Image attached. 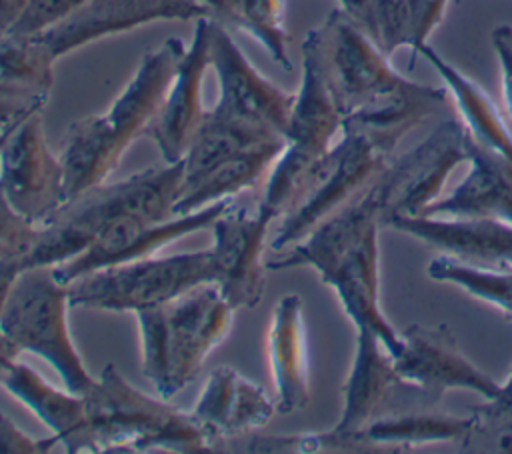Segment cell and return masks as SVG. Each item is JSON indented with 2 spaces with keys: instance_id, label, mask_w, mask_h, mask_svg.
Segmentation results:
<instances>
[{
  "instance_id": "cell-28",
  "label": "cell",
  "mask_w": 512,
  "mask_h": 454,
  "mask_svg": "<svg viewBox=\"0 0 512 454\" xmlns=\"http://www.w3.org/2000/svg\"><path fill=\"white\" fill-rule=\"evenodd\" d=\"M272 140H286V138L272 130L228 118L216 112L214 108H208L202 124L198 126L196 134L192 136L182 156L180 188L196 182L218 164Z\"/></svg>"
},
{
  "instance_id": "cell-4",
  "label": "cell",
  "mask_w": 512,
  "mask_h": 454,
  "mask_svg": "<svg viewBox=\"0 0 512 454\" xmlns=\"http://www.w3.org/2000/svg\"><path fill=\"white\" fill-rule=\"evenodd\" d=\"M182 184V160L146 168L112 184H98L64 202L60 210L40 226L38 240L24 256L26 270L34 266H56L88 248L108 224L138 216L164 220Z\"/></svg>"
},
{
  "instance_id": "cell-23",
  "label": "cell",
  "mask_w": 512,
  "mask_h": 454,
  "mask_svg": "<svg viewBox=\"0 0 512 454\" xmlns=\"http://www.w3.org/2000/svg\"><path fill=\"white\" fill-rule=\"evenodd\" d=\"M418 216L494 218L512 224V162L468 136V172Z\"/></svg>"
},
{
  "instance_id": "cell-26",
  "label": "cell",
  "mask_w": 512,
  "mask_h": 454,
  "mask_svg": "<svg viewBox=\"0 0 512 454\" xmlns=\"http://www.w3.org/2000/svg\"><path fill=\"white\" fill-rule=\"evenodd\" d=\"M284 146L286 140L264 142L218 164L196 182L180 188V194L172 206V216L192 214L220 200H230L236 194L256 186L258 180L268 176Z\"/></svg>"
},
{
  "instance_id": "cell-30",
  "label": "cell",
  "mask_w": 512,
  "mask_h": 454,
  "mask_svg": "<svg viewBox=\"0 0 512 454\" xmlns=\"http://www.w3.org/2000/svg\"><path fill=\"white\" fill-rule=\"evenodd\" d=\"M426 274L436 282H450L458 286L466 294L494 306L512 320V268H480L438 254L428 262Z\"/></svg>"
},
{
  "instance_id": "cell-7",
  "label": "cell",
  "mask_w": 512,
  "mask_h": 454,
  "mask_svg": "<svg viewBox=\"0 0 512 454\" xmlns=\"http://www.w3.org/2000/svg\"><path fill=\"white\" fill-rule=\"evenodd\" d=\"M392 152L374 136L340 126V140L332 142L312 166L298 200L280 218L270 236V250L280 254L300 242L316 224L372 184L392 160Z\"/></svg>"
},
{
  "instance_id": "cell-27",
  "label": "cell",
  "mask_w": 512,
  "mask_h": 454,
  "mask_svg": "<svg viewBox=\"0 0 512 454\" xmlns=\"http://www.w3.org/2000/svg\"><path fill=\"white\" fill-rule=\"evenodd\" d=\"M470 416L440 412L434 406L410 408L374 418L358 430L376 452H412L418 446L438 442H458L466 432Z\"/></svg>"
},
{
  "instance_id": "cell-31",
  "label": "cell",
  "mask_w": 512,
  "mask_h": 454,
  "mask_svg": "<svg viewBox=\"0 0 512 454\" xmlns=\"http://www.w3.org/2000/svg\"><path fill=\"white\" fill-rule=\"evenodd\" d=\"M224 26L246 32L282 70H292L286 0H240Z\"/></svg>"
},
{
  "instance_id": "cell-25",
  "label": "cell",
  "mask_w": 512,
  "mask_h": 454,
  "mask_svg": "<svg viewBox=\"0 0 512 454\" xmlns=\"http://www.w3.org/2000/svg\"><path fill=\"white\" fill-rule=\"evenodd\" d=\"M416 54L422 56L444 80V88L452 96L468 136L480 146L512 162V132L490 94L442 54H438L428 42L420 46Z\"/></svg>"
},
{
  "instance_id": "cell-43",
  "label": "cell",
  "mask_w": 512,
  "mask_h": 454,
  "mask_svg": "<svg viewBox=\"0 0 512 454\" xmlns=\"http://www.w3.org/2000/svg\"><path fill=\"white\" fill-rule=\"evenodd\" d=\"M494 398L500 400V402H504V404H510V406H512V370L508 372L506 380L500 382V390H498V394H496Z\"/></svg>"
},
{
  "instance_id": "cell-14",
  "label": "cell",
  "mask_w": 512,
  "mask_h": 454,
  "mask_svg": "<svg viewBox=\"0 0 512 454\" xmlns=\"http://www.w3.org/2000/svg\"><path fill=\"white\" fill-rule=\"evenodd\" d=\"M274 222L258 206L248 210L230 202L210 226L214 284L234 310L256 308L264 296V246Z\"/></svg>"
},
{
  "instance_id": "cell-17",
  "label": "cell",
  "mask_w": 512,
  "mask_h": 454,
  "mask_svg": "<svg viewBox=\"0 0 512 454\" xmlns=\"http://www.w3.org/2000/svg\"><path fill=\"white\" fill-rule=\"evenodd\" d=\"M342 394L344 404L334 430L344 434L358 432L384 414L436 406V400L396 374L388 350L372 332H356L354 358Z\"/></svg>"
},
{
  "instance_id": "cell-12",
  "label": "cell",
  "mask_w": 512,
  "mask_h": 454,
  "mask_svg": "<svg viewBox=\"0 0 512 454\" xmlns=\"http://www.w3.org/2000/svg\"><path fill=\"white\" fill-rule=\"evenodd\" d=\"M0 194L34 226H44L66 202L64 170L46 142L42 110L14 124L0 142Z\"/></svg>"
},
{
  "instance_id": "cell-39",
  "label": "cell",
  "mask_w": 512,
  "mask_h": 454,
  "mask_svg": "<svg viewBox=\"0 0 512 454\" xmlns=\"http://www.w3.org/2000/svg\"><path fill=\"white\" fill-rule=\"evenodd\" d=\"M30 0H0V38H4Z\"/></svg>"
},
{
  "instance_id": "cell-32",
  "label": "cell",
  "mask_w": 512,
  "mask_h": 454,
  "mask_svg": "<svg viewBox=\"0 0 512 454\" xmlns=\"http://www.w3.org/2000/svg\"><path fill=\"white\" fill-rule=\"evenodd\" d=\"M366 32L388 56L398 48H410L414 60L418 48L426 44L412 0H370Z\"/></svg>"
},
{
  "instance_id": "cell-19",
  "label": "cell",
  "mask_w": 512,
  "mask_h": 454,
  "mask_svg": "<svg viewBox=\"0 0 512 454\" xmlns=\"http://www.w3.org/2000/svg\"><path fill=\"white\" fill-rule=\"evenodd\" d=\"M210 26V16L194 20L192 40L180 56L166 96L144 134L156 144L166 164L182 160L208 110L202 104V82L210 68Z\"/></svg>"
},
{
  "instance_id": "cell-8",
  "label": "cell",
  "mask_w": 512,
  "mask_h": 454,
  "mask_svg": "<svg viewBox=\"0 0 512 454\" xmlns=\"http://www.w3.org/2000/svg\"><path fill=\"white\" fill-rule=\"evenodd\" d=\"M206 282H214L210 248L112 264L78 276L68 288L72 308L136 314Z\"/></svg>"
},
{
  "instance_id": "cell-42",
  "label": "cell",
  "mask_w": 512,
  "mask_h": 454,
  "mask_svg": "<svg viewBox=\"0 0 512 454\" xmlns=\"http://www.w3.org/2000/svg\"><path fill=\"white\" fill-rule=\"evenodd\" d=\"M336 2H338V8H342L352 20H356L366 30L370 0H336Z\"/></svg>"
},
{
  "instance_id": "cell-20",
  "label": "cell",
  "mask_w": 512,
  "mask_h": 454,
  "mask_svg": "<svg viewBox=\"0 0 512 454\" xmlns=\"http://www.w3.org/2000/svg\"><path fill=\"white\" fill-rule=\"evenodd\" d=\"M382 226L470 266L512 268V224L494 218L394 214Z\"/></svg>"
},
{
  "instance_id": "cell-16",
  "label": "cell",
  "mask_w": 512,
  "mask_h": 454,
  "mask_svg": "<svg viewBox=\"0 0 512 454\" xmlns=\"http://www.w3.org/2000/svg\"><path fill=\"white\" fill-rule=\"evenodd\" d=\"M392 366L404 382L420 388L436 402L448 390H468L484 400L494 398L500 390V382L464 356L444 324H412L402 330L400 350L392 356Z\"/></svg>"
},
{
  "instance_id": "cell-5",
  "label": "cell",
  "mask_w": 512,
  "mask_h": 454,
  "mask_svg": "<svg viewBox=\"0 0 512 454\" xmlns=\"http://www.w3.org/2000/svg\"><path fill=\"white\" fill-rule=\"evenodd\" d=\"M92 454H200L210 440L192 416L164 398H152L106 364L84 394Z\"/></svg>"
},
{
  "instance_id": "cell-2",
  "label": "cell",
  "mask_w": 512,
  "mask_h": 454,
  "mask_svg": "<svg viewBox=\"0 0 512 454\" xmlns=\"http://www.w3.org/2000/svg\"><path fill=\"white\" fill-rule=\"evenodd\" d=\"M184 50L186 44L172 36L144 52L132 78L104 112L68 126L60 152L66 202L104 184L130 144L146 134Z\"/></svg>"
},
{
  "instance_id": "cell-40",
  "label": "cell",
  "mask_w": 512,
  "mask_h": 454,
  "mask_svg": "<svg viewBox=\"0 0 512 454\" xmlns=\"http://www.w3.org/2000/svg\"><path fill=\"white\" fill-rule=\"evenodd\" d=\"M210 18H214L220 24H226L234 8L240 4V0H198Z\"/></svg>"
},
{
  "instance_id": "cell-37",
  "label": "cell",
  "mask_w": 512,
  "mask_h": 454,
  "mask_svg": "<svg viewBox=\"0 0 512 454\" xmlns=\"http://www.w3.org/2000/svg\"><path fill=\"white\" fill-rule=\"evenodd\" d=\"M412 2H414V8H416V14H418L422 40L428 42L430 34L444 20V14L448 10L450 0H412Z\"/></svg>"
},
{
  "instance_id": "cell-13",
  "label": "cell",
  "mask_w": 512,
  "mask_h": 454,
  "mask_svg": "<svg viewBox=\"0 0 512 454\" xmlns=\"http://www.w3.org/2000/svg\"><path fill=\"white\" fill-rule=\"evenodd\" d=\"M210 66L218 80L216 112L272 130L286 138L296 92H286L260 74L228 28L212 18L210 26Z\"/></svg>"
},
{
  "instance_id": "cell-18",
  "label": "cell",
  "mask_w": 512,
  "mask_h": 454,
  "mask_svg": "<svg viewBox=\"0 0 512 454\" xmlns=\"http://www.w3.org/2000/svg\"><path fill=\"white\" fill-rule=\"evenodd\" d=\"M204 16L208 12L198 0H88L66 20L38 34V38L60 60L86 44L152 22L198 20Z\"/></svg>"
},
{
  "instance_id": "cell-3",
  "label": "cell",
  "mask_w": 512,
  "mask_h": 454,
  "mask_svg": "<svg viewBox=\"0 0 512 454\" xmlns=\"http://www.w3.org/2000/svg\"><path fill=\"white\" fill-rule=\"evenodd\" d=\"M234 312L214 282L136 312L140 372L160 398L170 400L200 374L212 350L226 340Z\"/></svg>"
},
{
  "instance_id": "cell-15",
  "label": "cell",
  "mask_w": 512,
  "mask_h": 454,
  "mask_svg": "<svg viewBox=\"0 0 512 454\" xmlns=\"http://www.w3.org/2000/svg\"><path fill=\"white\" fill-rule=\"evenodd\" d=\"M230 200H220L202 210L184 216H170L164 220H148L138 216L120 218L98 232V236L82 250L78 256L50 266L52 274L70 284L82 274H88L98 268H106L112 264H122L138 258H146L148 254L160 250L166 244H172L188 234L198 230H210L214 220L230 206Z\"/></svg>"
},
{
  "instance_id": "cell-35",
  "label": "cell",
  "mask_w": 512,
  "mask_h": 454,
  "mask_svg": "<svg viewBox=\"0 0 512 454\" xmlns=\"http://www.w3.org/2000/svg\"><path fill=\"white\" fill-rule=\"evenodd\" d=\"M60 444V438H32L24 434L2 410H0V454H48Z\"/></svg>"
},
{
  "instance_id": "cell-11",
  "label": "cell",
  "mask_w": 512,
  "mask_h": 454,
  "mask_svg": "<svg viewBox=\"0 0 512 454\" xmlns=\"http://www.w3.org/2000/svg\"><path fill=\"white\" fill-rule=\"evenodd\" d=\"M460 164H468V132L458 118H446L420 144L392 158L374 180L382 222L394 214H422L444 194L448 176Z\"/></svg>"
},
{
  "instance_id": "cell-41",
  "label": "cell",
  "mask_w": 512,
  "mask_h": 454,
  "mask_svg": "<svg viewBox=\"0 0 512 454\" xmlns=\"http://www.w3.org/2000/svg\"><path fill=\"white\" fill-rule=\"evenodd\" d=\"M18 354H20L18 346L0 330V384L6 372L10 370V366L18 360Z\"/></svg>"
},
{
  "instance_id": "cell-9",
  "label": "cell",
  "mask_w": 512,
  "mask_h": 454,
  "mask_svg": "<svg viewBox=\"0 0 512 454\" xmlns=\"http://www.w3.org/2000/svg\"><path fill=\"white\" fill-rule=\"evenodd\" d=\"M302 54V78L296 92L286 146L272 164L258 208L280 220L298 200L300 190L342 126V112L324 82L314 58Z\"/></svg>"
},
{
  "instance_id": "cell-36",
  "label": "cell",
  "mask_w": 512,
  "mask_h": 454,
  "mask_svg": "<svg viewBox=\"0 0 512 454\" xmlns=\"http://www.w3.org/2000/svg\"><path fill=\"white\" fill-rule=\"evenodd\" d=\"M492 48L500 66L504 108L512 116V28L508 24H500L492 30Z\"/></svg>"
},
{
  "instance_id": "cell-1",
  "label": "cell",
  "mask_w": 512,
  "mask_h": 454,
  "mask_svg": "<svg viewBox=\"0 0 512 454\" xmlns=\"http://www.w3.org/2000/svg\"><path fill=\"white\" fill-rule=\"evenodd\" d=\"M380 202L374 182L316 224L300 242L266 260V270L310 266L330 286L356 332L376 334L390 358L400 350V332L380 306Z\"/></svg>"
},
{
  "instance_id": "cell-29",
  "label": "cell",
  "mask_w": 512,
  "mask_h": 454,
  "mask_svg": "<svg viewBox=\"0 0 512 454\" xmlns=\"http://www.w3.org/2000/svg\"><path fill=\"white\" fill-rule=\"evenodd\" d=\"M56 58L38 36L0 38V100L42 106L54 82Z\"/></svg>"
},
{
  "instance_id": "cell-34",
  "label": "cell",
  "mask_w": 512,
  "mask_h": 454,
  "mask_svg": "<svg viewBox=\"0 0 512 454\" xmlns=\"http://www.w3.org/2000/svg\"><path fill=\"white\" fill-rule=\"evenodd\" d=\"M88 0H30L8 34L38 36L66 20Z\"/></svg>"
},
{
  "instance_id": "cell-22",
  "label": "cell",
  "mask_w": 512,
  "mask_h": 454,
  "mask_svg": "<svg viewBox=\"0 0 512 454\" xmlns=\"http://www.w3.org/2000/svg\"><path fill=\"white\" fill-rule=\"evenodd\" d=\"M266 350L276 412L304 410L310 402V364L304 304L298 294H284L276 300L268 320Z\"/></svg>"
},
{
  "instance_id": "cell-33",
  "label": "cell",
  "mask_w": 512,
  "mask_h": 454,
  "mask_svg": "<svg viewBox=\"0 0 512 454\" xmlns=\"http://www.w3.org/2000/svg\"><path fill=\"white\" fill-rule=\"evenodd\" d=\"M466 432L458 438L460 452L512 454V406L496 398L470 410Z\"/></svg>"
},
{
  "instance_id": "cell-38",
  "label": "cell",
  "mask_w": 512,
  "mask_h": 454,
  "mask_svg": "<svg viewBox=\"0 0 512 454\" xmlns=\"http://www.w3.org/2000/svg\"><path fill=\"white\" fill-rule=\"evenodd\" d=\"M26 270L24 256H2L0 258V314L8 302V296L20 278V274Z\"/></svg>"
},
{
  "instance_id": "cell-21",
  "label": "cell",
  "mask_w": 512,
  "mask_h": 454,
  "mask_svg": "<svg viewBox=\"0 0 512 454\" xmlns=\"http://www.w3.org/2000/svg\"><path fill=\"white\" fill-rule=\"evenodd\" d=\"M274 412L276 402L266 390L232 366L210 370L194 406L188 410L210 440L212 452L224 440L262 430Z\"/></svg>"
},
{
  "instance_id": "cell-24",
  "label": "cell",
  "mask_w": 512,
  "mask_h": 454,
  "mask_svg": "<svg viewBox=\"0 0 512 454\" xmlns=\"http://www.w3.org/2000/svg\"><path fill=\"white\" fill-rule=\"evenodd\" d=\"M0 386L28 406L60 438L68 454H92L86 400L82 394L52 386L36 370L18 360L10 366Z\"/></svg>"
},
{
  "instance_id": "cell-6",
  "label": "cell",
  "mask_w": 512,
  "mask_h": 454,
  "mask_svg": "<svg viewBox=\"0 0 512 454\" xmlns=\"http://www.w3.org/2000/svg\"><path fill=\"white\" fill-rule=\"evenodd\" d=\"M70 308L68 284L60 282L50 266H34L16 280L0 314V330L20 352L44 358L58 372L66 390L84 396L98 378L88 372L72 340Z\"/></svg>"
},
{
  "instance_id": "cell-10",
  "label": "cell",
  "mask_w": 512,
  "mask_h": 454,
  "mask_svg": "<svg viewBox=\"0 0 512 454\" xmlns=\"http://www.w3.org/2000/svg\"><path fill=\"white\" fill-rule=\"evenodd\" d=\"M306 50L328 84L342 118L404 80L390 56L342 8H334L320 26L308 30Z\"/></svg>"
}]
</instances>
